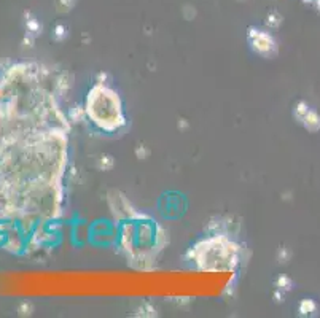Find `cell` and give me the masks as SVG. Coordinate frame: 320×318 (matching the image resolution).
<instances>
[{
    "label": "cell",
    "instance_id": "1",
    "mask_svg": "<svg viewBox=\"0 0 320 318\" xmlns=\"http://www.w3.org/2000/svg\"><path fill=\"white\" fill-rule=\"evenodd\" d=\"M302 121H304V126L309 129V131L316 132L320 129V116L316 113V111H308L304 118H302Z\"/></svg>",
    "mask_w": 320,
    "mask_h": 318
},
{
    "label": "cell",
    "instance_id": "2",
    "mask_svg": "<svg viewBox=\"0 0 320 318\" xmlns=\"http://www.w3.org/2000/svg\"><path fill=\"white\" fill-rule=\"evenodd\" d=\"M310 2H314V3L320 8V0H310Z\"/></svg>",
    "mask_w": 320,
    "mask_h": 318
}]
</instances>
